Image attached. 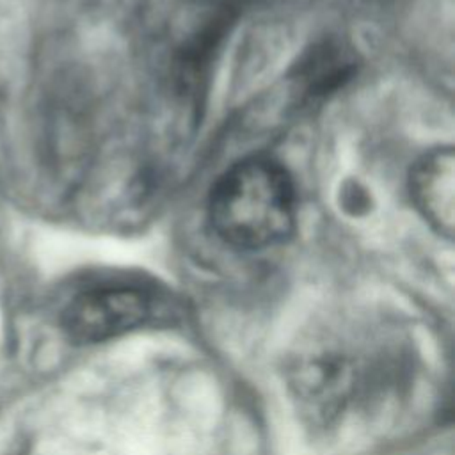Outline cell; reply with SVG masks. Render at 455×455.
Instances as JSON below:
<instances>
[{
  "label": "cell",
  "mask_w": 455,
  "mask_h": 455,
  "mask_svg": "<svg viewBox=\"0 0 455 455\" xmlns=\"http://www.w3.org/2000/svg\"><path fill=\"white\" fill-rule=\"evenodd\" d=\"M208 220L235 249L259 251L286 242L297 222L291 176L268 156L236 162L212 187Z\"/></svg>",
  "instance_id": "6da1fadb"
},
{
  "label": "cell",
  "mask_w": 455,
  "mask_h": 455,
  "mask_svg": "<svg viewBox=\"0 0 455 455\" xmlns=\"http://www.w3.org/2000/svg\"><path fill=\"white\" fill-rule=\"evenodd\" d=\"M151 297L130 286H101L78 293L62 311V329L75 343H98L144 325Z\"/></svg>",
  "instance_id": "7a4b0ae2"
},
{
  "label": "cell",
  "mask_w": 455,
  "mask_h": 455,
  "mask_svg": "<svg viewBox=\"0 0 455 455\" xmlns=\"http://www.w3.org/2000/svg\"><path fill=\"white\" fill-rule=\"evenodd\" d=\"M409 192L430 228L451 238L455 229V153L437 148L425 153L411 169Z\"/></svg>",
  "instance_id": "3957f363"
}]
</instances>
